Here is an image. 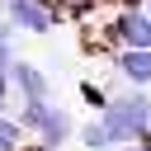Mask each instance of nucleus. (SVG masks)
I'll return each mask as SVG.
<instances>
[{
  "mask_svg": "<svg viewBox=\"0 0 151 151\" xmlns=\"http://www.w3.org/2000/svg\"><path fill=\"white\" fill-rule=\"evenodd\" d=\"M80 99H85V104H94V109H104V99H109V94H104L99 85H90V80H85V85H80Z\"/></svg>",
  "mask_w": 151,
  "mask_h": 151,
  "instance_id": "nucleus-9",
  "label": "nucleus"
},
{
  "mask_svg": "<svg viewBox=\"0 0 151 151\" xmlns=\"http://www.w3.org/2000/svg\"><path fill=\"white\" fill-rule=\"evenodd\" d=\"M113 66H118V76H123L132 90H146V85H151V47H123V52L113 57Z\"/></svg>",
  "mask_w": 151,
  "mask_h": 151,
  "instance_id": "nucleus-6",
  "label": "nucleus"
},
{
  "mask_svg": "<svg viewBox=\"0 0 151 151\" xmlns=\"http://www.w3.org/2000/svg\"><path fill=\"white\" fill-rule=\"evenodd\" d=\"M109 38L118 47H151V19L142 9H123L113 24H109Z\"/></svg>",
  "mask_w": 151,
  "mask_h": 151,
  "instance_id": "nucleus-5",
  "label": "nucleus"
},
{
  "mask_svg": "<svg viewBox=\"0 0 151 151\" xmlns=\"http://www.w3.org/2000/svg\"><path fill=\"white\" fill-rule=\"evenodd\" d=\"M9 90H19L24 94V104L28 99H47L52 94V80H47V71L42 66H33V61H9Z\"/></svg>",
  "mask_w": 151,
  "mask_h": 151,
  "instance_id": "nucleus-4",
  "label": "nucleus"
},
{
  "mask_svg": "<svg viewBox=\"0 0 151 151\" xmlns=\"http://www.w3.org/2000/svg\"><path fill=\"white\" fill-rule=\"evenodd\" d=\"M9 33H14V28H9V24H5V19H0V47H5V42H9Z\"/></svg>",
  "mask_w": 151,
  "mask_h": 151,
  "instance_id": "nucleus-12",
  "label": "nucleus"
},
{
  "mask_svg": "<svg viewBox=\"0 0 151 151\" xmlns=\"http://www.w3.org/2000/svg\"><path fill=\"white\" fill-rule=\"evenodd\" d=\"M19 146H24V127L0 113V151H19Z\"/></svg>",
  "mask_w": 151,
  "mask_h": 151,
  "instance_id": "nucleus-7",
  "label": "nucleus"
},
{
  "mask_svg": "<svg viewBox=\"0 0 151 151\" xmlns=\"http://www.w3.org/2000/svg\"><path fill=\"white\" fill-rule=\"evenodd\" d=\"M5 104H9V76H0V113H5Z\"/></svg>",
  "mask_w": 151,
  "mask_h": 151,
  "instance_id": "nucleus-11",
  "label": "nucleus"
},
{
  "mask_svg": "<svg viewBox=\"0 0 151 151\" xmlns=\"http://www.w3.org/2000/svg\"><path fill=\"white\" fill-rule=\"evenodd\" d=\"M76 137H80V142H85V151H113V146H109V137H104V127H99V123H85V127H80V132H76Z\"/></svg>",
  "mask_w": 151,
  "mask_h": 151,
  "instance_id": "nucleus-8",
  "label": "nucleus"
},
{
  "mask_svg": "<svg viewBox=\"0 0 151 151\" xmlns=\"http://www.w3.org/2000/svg\"><path fill=\"white\" fill-rule=\"evenodd\" d=\"M9 61H14V52H9V42H5V47H0V76L9 71Z\"/></svg>",
  "mask_w": 151,
  "mask_h": 151,
  "instance_id": "nucleus-10",
  "label": "nucleus"
},
{
  "mask_svg": "<svg viewBox=\"0 0 151 151\" xmlns=\"http://www.w3.org/2000/svg\"><path fill=\"white\" fill-rule=\"evenodd\" d=\"M5 24L24 28V33H47L57 24V14L47 9V0H5Z\"/></svg>",
  "mask_w": 151,
  "mask_h": 151,
  "instance_id": "nucleus-3",
  "label": "nucleus"
},
{
  "mask_svg": "<svg viewBox=\"0 0 151 151\" xmlns=\"http://www.w3.org/2000/svg\"><path fill=\"white\" fill-rule=\"evenodd\" d=\"M109 137V146H132V142H151V99L142 90H123L109 94L99 118H94Z\"/></svg>",
  "mask_w": 151,
  "mask_h": 151,
  "instance_id": "nucleus-1",
  "label": "nucleus"
},
{
  "mask_svg": "<svg viewBox=\"0 0 151 151\" xmlns=\"http://www.w3.org/2000/svg\"><path fill=\"white\" fill-rule=\"evenodd\" d=\"M24 132H33L38 137V146H47V151H57L71 132H76V123H71V113L66 109H57L52 99H28L24 109H19V118H14Z\"/></svg>",
  "mask_w": 151,
  "mask_h": 151,
  "instance_id": "nucleus-2",
  "label": "nucleus"
}]
</instances>
